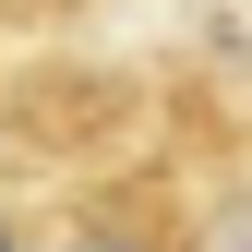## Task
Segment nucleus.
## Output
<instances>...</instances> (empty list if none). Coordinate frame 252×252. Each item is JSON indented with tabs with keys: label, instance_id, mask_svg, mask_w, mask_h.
Returning a JSON list of instances; mask_svg holds the SVG:
<instances>
[{
	"label": "nucleus",
	"instance_id": "2",
	"mask_svg": "<svg viewBox=\"0 0 252 252\" xmlns=\"http://www.w3.org/2000/svg\"><path fill=\"white\" fill-rule=\"evenodd\" d=\"M0 252H24V228H12V216H0Z\"/></svg>",
	"mask_w": 252,
	"mask_h": 252
},
{
	"label": "nucleus",
	"instance_id": "1",
	"mask_svg": "<svg viewBox=\"0 0 252 252\" xmlns=\"http://www.w3.org/2000/svg\"><path fill=\"white\" fill-rule=\"evenodd\" d=\"M72 252H180V240H168V216H96Z\"/></svg>",
	"mask_w": 252,
	"mask_h": 252
}]
</instances>
